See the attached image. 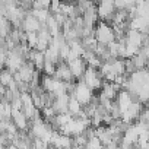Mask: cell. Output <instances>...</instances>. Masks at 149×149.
<instances>
[{
	"label": "cell",
	"instance_id": "1",
	"mask_svg": "<svg viewBox=\"0 0 149 149\" xmlns=\"http://www.w3.org/2000/svg\"><path fill=\"white\" fill-rule=\"evenodd\" d=\"M104 76L101 74L100 69L97 67H92V66H88L85 73H84V76H82V81L92 89V91H100L104 85Z\"/></svg>",
	"mask_w": 149,
	"mask_h": 149
},
{
	"label": "cell",
	"instance_id": "2",
	"mask_svg": "<svg viewBox=\"0 0 149 149\" xmlns=\"http://www.w3.org/2000/svg\"><path fill=\"white\" fill-rule=\"evenodd\" d=\"M95 38L101 44H110L111 41L117 40L114 26H111L105 21H100L97 24V26H95Z\"/></svg>",
	"mask_w": 149,
	"mask_h": 149
},
{
	"label": "cell",
	"instance_id": "3",
	"mask_svg": "<svg viewBox=\"0 0 149 149\" xmlns=\"http://www.w3.org/2000/svg\"><path fill=\"white\" fill-rule=\"evenodd\" d=\"M72 95L76 97V98L82 102L84 107L89 105V104L94 101V91H92L82 79H79V81L76 82V86H74V91H73Z\"/></svg>",
	"mask_w": 149,
	"mask_h": 149
},
{
	"label": "cell",
	"instance_id": "4",
	"mask_svg": "<svg viewBox=\"0 0 149 149\" xmlns=\"http://www.w3.org/2000/svg\"><path fill=\"white\" fill-rule=\"evenodd\" d=\"M69 63V67H70V70H72V73H73V76H74V79H82V76H84V73H85V70H86V67H88V63H86V60L84 58V57H78V58H73V60H70V61H67Z\"/></svg>",
	"mask_w": 149,
	"mask_h": 149
},
{
	"label": "cell",
	"instance_id": "5",
	"mask_svg": "<svg viewBox=\"0 0 149 149\" xmlns=\"http://www.w3.org/2000/svg\"><path fill=\"white\" fill-rule=\"evenodd\" d=\"M41 26H42V24L38 21V18H37L31 10H28V13L25 15V18H24V21H22L21 28H22L25 32H31V31H40Z\"/></svg>",
	"mask_w": 149,
	"mask_h": 149
},
{
	"label": "cell",
	"instance_id": "6",
	"mask_svg": "<svg viewBox=\"0 0 149 149\" xmlns=\"http://www.w3.org/2000/svg\"><path fill=\"white\" fill-rule=\"evenodd\" d=\"M56 78L64 81V82H73V81H76L73 76V73L69 67V63L64 61V60H60L57 63V70H56V74H54Z\"/></svg>",
	"mask_w": 149,
	"mask_h": 149
},
{
	"label": "cell",
	"instance_id": "7",
	"mask_svg": "<svg viewBox=\"0 0 149 149\" xmlns=\"http://www.w3.org/2000/svg\"><path fill=\"white\" fill-rule=\"evenodd\" d=\"M120 89H121V86H120L118 84H116V82H110V81H105L104 85H102V88H101L100 95H102V97H105V98H108V100L116 101V98H117Z\"/></svg>",
	"mask_w": 149,
	"mask_h": 149
},
{
	"label": "cell",
	"instance_id": "8",
	"mask_svg": "<svg viewBox=\"0 0 149 149\" xmlns=\"http://www.w3.org/2000/svg\"><path fill=\"white\" fill-rule=\"evenodd\" d=\"M12 120H13V123L18 126V129H19L21 132H28L31 121H29V118L26 117V114L24 113V110H15V108H13Z\"/></svg>",
	"mask_w": 149,
	"mask_h": 149
},
{
	"label": "cell",
	"instance_id": "9",
	"mask_svg": "<svg viewBox=\"0 0 149 149\" xmlns=\"http://www.w3.org/2000/svg\"><path fill=\"white\" fill-rule=\"evenodd\" d=\"M70 98H72V94L66 92V94H61V95H57L53 101V107L56 108L57 114L58 113H66L69 111V102H70Z\"/></svg>",
	"mask_w": 149,
	"mask_h": 149
},
{
	"label": "cell",
	"instance_id": "10",
	"mask_svg": "<svg viewBox=\"0 0 149 149\" xmlns=\"http://www.w3.org/2000/svg\"><path fill=\"white\" fill-rule=\"evenodd\" d=\"M132 61H133V64H134L136 69H143V67H146V66L149 64V58H148V56H146L142 50H140L136 56L132 57Z\"/></svg>",
	"mask_w": 149,
	"mask_h": 149
},
{
	"label": "cell",
	"instance_id": "11",
	"mask_svg": "<svg viewBox=\"0 0 149 149\" xmlns=\"http://www.w3.org/2000/svg\"><path fill=\"white\" fill-rule=\"evenodd\" d=\"M84 108H85V107L82 105V102H81V101H79L76 97H73V95H72V98H70V102H69V111H70V113H72L74 117H78Z\"/></svg>",
	"mask_w": 149,
	"mask_h": 149
},
{
	"label": "cell",
	"instance_id": "12",
	"mask_svg": "<svg viewBox=\"0 0 149 149\" xmlns=\"http://www.w3.org/2000/svg\"><path fill=\"white\" fill-rule=\"evenodd\" d=\"M13 81H15V74H13V72H10L9 69L5 67L3 72H2V74H0V82H2V85L9 86Z\"/></svg>",
	"mask_w": 149,
	"mask_h": 149
},
{
	"label": "cell",
	"instance_id": "13",
	"mask_svg": "<svg viewBox=\"0 0 149 149\" xmlns=\"http://www.w3.org/2000/svg\"><path fill=\"white\" fill-rule=\"evenodd\" d=\"M31 12L38 18V21L41 24H45L48 21V18L51 16V10L50 9H31Z\"/></svg>",
	"mask_w": 149,
	"mask_h": 149
},
{
	"label": "cell",
	"instance_id": "14",
	"mask_svg": "<svg viewBox=\"0 0 149 149\" xmlns=\"http://www.w3.org/2000/svg\"><path fill=\"white\" fill-rule=\"evenodd\" d=\"M56 70H57V63L51 61V60H45V64H44V69L42 72L48 76H54L56 74Z\"/></svg>",
	"mask_w": 149,
	"mask_h": 149
},
{
	"label": "cell",
	"instance_id": "15",
	"mask_svg": "<svg viewBox=\"0 0 149 149\" xmlns=\"http://www.w3.org/2000/svg\"><path fill=\"white\" fill-rule=\"evenodd\" d=\"M37 42H38V31L26 32V44L31 48H37Z\"/></svg>",
	"mask_w": 149,
	"mask_h": 149
},
{
	"label": "cell",
	"instance_id": "16",
	"mask_svg": "<svg viewBox=\"0 0 149 149\" xmlns=\"http://www.w3.org/2000/svg\"><path fill=\"white\" fill-rule=\"evenodd\" d=\"M53 0H34L32 9H50Z\"/></svg>",
	"mask_w": 149,
	"mask_h": 149
},
{
	"label": "cell",
	"instance_id": "17",
	"mask_svg": "<svg viewBox=\"0 0 149 149\" xmlns=\"http://www.w3.org/2000/svg\"><path fill=\"white\" fill-rule=\"evenodd\" d=\"M50 10H51L53 15L61 13V2H60V0H53V2H51V6H50Z\"/></svg>",
	"mask_w": 149,
	"mask_h": 149
},
{
	"label": "cell",
	"instance_id": "18",
	"mask_svg": "<svg viewBox=\"0 0 149 149\" xmlns=\"http://www.w3.org/2000/svg\"><path fill=\"white\" fill-rule=\"evenodd\" d=\"M136 2H137V3H139V2H145V0H136Z\"/></svg>",
	"mask_w": 149,
	"mask_h": 149
}]
</instances>
